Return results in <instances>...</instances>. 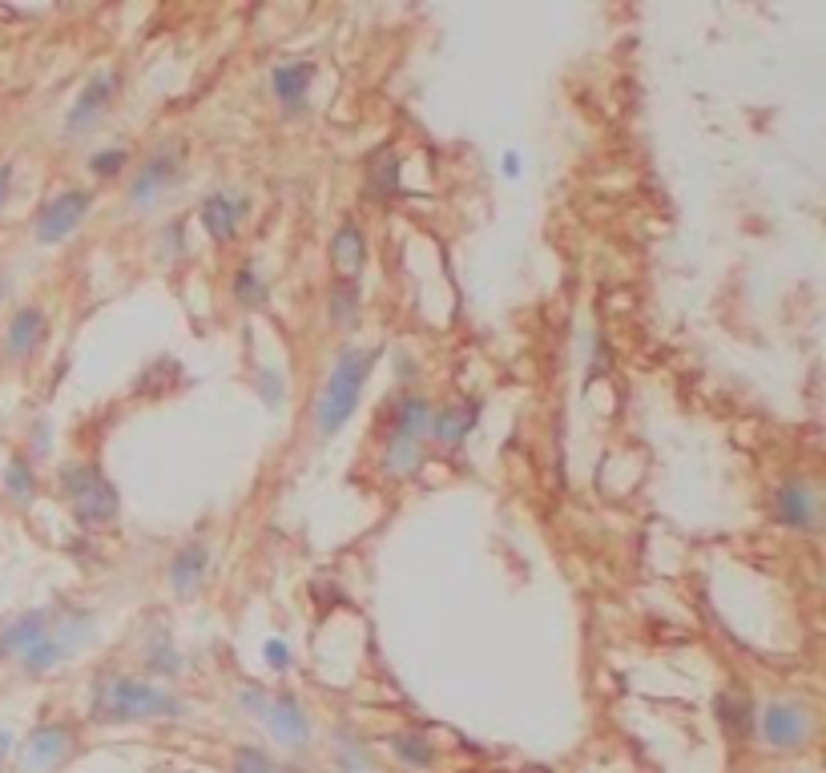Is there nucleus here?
Segmentation results:
<instances>
[{"label":"nucleus","instance_id":"obj_1","mask_svg":"<svg viewBox=\"0 0 826 773\" xmlns=\"http://www.w3.org/2000/svg\"><path fill=\"white\" fill-rule=\"evenodd\" d=\"M186 705L162 685L126 673H101L89 689V717L97 726H142V721H170L182 717Z\"/></svg>","mask_w":826,"mask_h":773},{"label":"nucleus","instance_id":"obj_2","mask_svg":"<svg viewBox=\"0 0 826 773\" xmlns=\"http://www.w3.org/2000/svg\"><path fill=\"white\" fill-rule=\"evenodd\" d=\"M376 351H363V347H351L335 359L327 375V386L319 395V407H315V423H319V435H335L343 432V423L351 420L359 399H363L367 375L376 371Z\"/></svg>","mask_w":826,"mask_h":773},{"label":"nucleus","instance_id":"obj_3","mask_svg":"<svg viewBox=\"0 0 826 773\" xmlns=\"http://www.w3.org/2000/svg\"><path fill=\"white\" fill-rule=\"evenodd\" d=\"M61 496L81 527H109L121 515V496L97 464H69L61 471Z\"/></svg>","mask_w":826,"mask_h":773},{"label":"nucleus","instance_id":"obj_4","mask_svg":"<svg viewBox=\"0 0 826 773\" xmlns=\"http://www.w3.org/2000/svg\"><path fill=\"white\" fill-rule=\"evenodd\" d=\"M754 726L770 750L794 753L811 741V733H815V717H811V709H806L803 701H767Z\"/></svg>","mask_w":826,"mask_h":773},{"label":"nucleus","instance_id":"obj_5","mask_svg":"<svg viewBox=\"0 0 826 773\" xmlns=\"http://www.w3.org/2000/svg\"><path fill=\"white\" fill-rule=\"evenodd\" d=\"M89 210H94V189H81V186L61 189L57 198H48L45 206H41V214H36L33 238L41 247H57V242H65V238L85 222Z\"/></svg>","mask_w":826,"mask_h":773},{"label":"nucleus","instance_id":"obj_6","mask_svg":"<svg viewBox=\"0 0 826 773\" xmlns=\"http://www.w3.org/2000/svg\"><path fill=\"white\" fill-rule=\"evenodd\" d=\"M182 162H186V145H177V141H165V145H157V150L150 153L142 165H138V174H133V182H130V202H133V206H138V210L154 206L165 189L182 177Z\"/></svg>","mask_w":826,"mask_h":773},{"label":"nucleus","instance_id":"obj_7","mask_svg":"<svg viewBox=\"0 0 826 773\" xmlns=\"http://www.w3.org/2000/svg\"><path fill=\"white\" fill-rule=\"evenodd\" d=\"M73 745H77V738H73V729L65 726V721H45V726H36L33 733L24 738L21 762H24V770H33V773L61 770V765L73 758Z\"/></svg>","mask_w":826,"mask_h":773},{"label":"nucleus","instance_id":"obj_8","mask_svg":"<svg viewBox=\"0 0 826 773\" xmlns=\"http://www.w3.org/2000/svg\"><path fill=\"white\" fill-rule=\"evenodd\" d=\"M118 73L113 69H97L89 73V81L81 85V94H77V101L69 106V113H65V133L69 138H81L85 129H94V121L106 113L109 106H113V94H118Z\"/></svg>","mask_w":826,"mask_h":773},{"label":"nucleus","instance_id":"obj_9","mask_svg":"<svg viewBox=\"0 0 826 773\" xmlns=\"http://www.w3.org/2000/svg\"><path fill=\"white\" fill-rule=\"evenodd\" d=\"M259 717L267 721L271 738L279 741V745H286V750H303L311 741V717H307V709L298 705V697H291V693L267 697Z\"/></svg>","mask_w":826,"mask_h":773},{"label":"nucleus","instance_id":"obj_10","mask_svg":"<svg viewBox=\"0 0 826 773\" xmlns=\"http://www.w3.org/2000/svg\"><path fill=\"white\" fill-rule=\"evenodd\" d=\"M818 488L811 480H786L774 488V520L798 532H815L818 527Z\"/></svg>","mask_w":826,"mask_h":773},{"label":"nucleus","instance_id":"obj_11","mask_svg":"<svg viewBox=\"0 0 826 773\" xmlns=\"http://www.w3.org/2000/svg\"><path fill=\"white\" fill-rule=\"evenodd\" d=\"M48 335V315L41 311L36 303H24L17 306L9 315V327H4V359L9 363H24V359H33L36 347L45 342Z\"/></svg>","mask_w":826,"mask_h":773},{"label":"nucleus","instance_id":"obj_12","mask_svg":"<svg viewBox=\"0 0 826 773\" xmlns=\"http://www.w3.org/2000/svg\"><path fill=\"white\" fill-rule=\"evenodd\" d=\"M57 617H61V609H33V612H24V617H12V621L0 629V661H17V656L29 653L41 636L53 633Z\"/></svg>","mask_w":826,"mask_h":773},{"label":"nucleus","instance_id":"obj_13","mask_svg":"<svg viewBox=\"0 0 826 773\" xmlns=\"http://www.w3.org/2000/svg\"><path fill=\"white\" fill-rule=\"evenodd\" d=\"M206 568H210V548L202 540H189L174 552V560L165 568V580H170V592L182 600H189L206 580Z\"/></svg>","mask_w":826,"mask_h":773},{"label":"nucleus","instance_id":"obj_14","mask_svg":"<svg viewBox=\"0 0 826 773\" xmlns=\"http://www.w3.org/2000/svg\"><path fill=\"white\" fill-rule=\"evenodd\" d=\"M247 210H250L247 198L218 189V194H210V198H202V206H198L202 230H206L214 242H235L238 222H242V214H247Z\"/></svg>","mask_w":826,"mask_h":773},{"label":"nucleus","instance_id":"obj_15","mask_svg":"<svg viewBox=\"0 0 826 773\" xmlns=\"http://www.w3.org/2000/svg\"><path fill=\"white\" fill-rule=\"evenodd\" d=\"M363 262H367L363 230H359V222H355V218H343L339 230H335V238H330V266H335L339 282H355V279H359V270H363Z\"/></svg>","mask_w":826,"mask_h":773},{"label":"nucleus","instance_id":"obj_16","mask_svg":"<svg viewBox=\"0 0 826 773\" xmlns=\"http://www.w3.org/2000/svg\"><path fill=\"white\" fill-rule=\"evenodd\" d=\"M391 435L388 439H400V444H424L427 427H432V407H427L424 395H400L395 407H391Z\"/></svg>","mask_w":826,"mask_h":773},{"label":"nucleus","instance_id":"obj_17","mask_svg":"<svg viewBox=\"0 0 826 773\" xmlns=\"http://www.w3.org/2000/svg\"><path fill=\"white\" fill-rule=\"evenodd\" d=\"M311 85H315V65H311V61H283V65H274V73H271V89L286 109L303 106L311 94Z\"/></svg>","mask_w":826,"mask_h":773},{"label":"nucleus","instance_id":"obj_18","mask_svg":"<svg viewBox=\"0 0 826 773\" xmlns=\"http://www.w3.org/2000/svg\"><path fill=\"white\" fill-rule=\"evenodd\" d=\"M472 427H476V403L460 399V403H448V407H439L436 415H432L427 435L439 439V444H460V439L472 435Z\"/></svg>","mask_w":826,"mask_h":773},{"label":"nucleus","instance_id":"obj_19","mask_svg":"<svg viewBox=\"0 0 826 773\" xmlns=\"http://www.w3.org/2000/svg\"><path fill=\"white\" fill-rule=\"evenodd\" d=\"M714 709H718V721H721V729H726V738H730V741H742V738H750V733H754L758 714H754V705H750V697H746V693H738V689L718 693Z\"/></svg>","mask_w":826,"mask_h":773},{"label":"nucleus","instance_id":"obj_20","mask_svg":"<svg viewBox=\"0 0 826 773\" xmlns=\"http://www.w3.org/2000/svg\"><path fill=\"white\" fill-rule=\"evenodd\" d=\"M4 492L21 508H29L36 500V471H33V464H29V456H12L9 464H4Z\"/></svg>","mask_w":826,"mask_h":773},{"label":"nucleus","instance_id":"obj_21","mask_svg":"<svg viewBox=\"0 0 826 773\" xmlns=\"http://www.w3.org/2000/svg\"><path fill=\"white\" fill-rule=\"evenodd\" d=\"M395 177H400L395 153H391V150L371 153V165H367V189H371L379 202H388L391 194H395Z\"/></svg>","mask_w":826,"mask_h":773},{"label":"nucleus","instance_id":"obj_22","mask_svg":"<svg viewBox=\"0 0 826 773\" xmlns=\"http://www.w3.org/2000/svg\"><path fill=\"white\" fill-rule=\"evenodd\" d=\"M391 750H395L400 762L412 765V770H427V765L436 762V750H432L420 733H395V738H391Z\"/></svg>","mask_w":826,"mask_h":773},{"label":"nucleus","instance_id":"obj_23","mask_svg":"<svg viewBox=\"0 0 826 773\" xmlns=\"http://www.w3.org/2000/svg\"><path fill=\"white\" fill-rule=\"evenodd\" d=\"M330 323L335 327H355L359 323V291H355V282H335V291H330Z\"/></svg>","mask_w":826,"mask_h":773},{"label":"nucleus","instance_id":"obj_24","mask_svg":"<svg viewBox=\"0 0 826 773\" xmlns=\"http://www.w3.org/2000/svg\"><path fill=\"white\" fill-rule=\"evenodd\" d=\"M235 298L242 306H262L267 303V286H262V279H259V270H254V262H247V266H238V274H235Z\"/></svg>","mask_w":826,"mask_h":773},{"label":"nucleus","instance_id":"obj_25","mask_svg":"<svg viewBox=\"0 0 826 773\" xmlns=\"http://www.w3.org/2000/svg\"><path fill=\"white\" fill-rule=\"evenodd\" d=\"M235 773H274L271 753L259 745H238L235 750Z\"/></svg>","mask_w":826,"mask_h":773},{"label":"nucleus","instance_id":"obj_26","mask_svg":"<svg viewBox=\"0 0 826 773\" xmlns=\"http://www.w3.org/2000/svg\"><path fill=\"white\" fill-rule=\"evenodd\" d=\"M126 162H130V153L121 150V145H109V150L94 153L89 157V170H94V177H113L126 170Z\"/></svg>","mask_w":826,"mask_h":773},{"label":"nucleus","instance_id":"obj_27","mask_svg":"<svg viewBox=\"0 0 826 773\" xmlns=\"http://www.w3.org/2000/svg\"><path fill=\"white\" fill-rule=\"evenodd\" d=\"M339 762L347 773H367V753L363 745H343L339 741Z\"/></svg>","mask_w":826,"mask_h":773},{"label":"nucleus","instance_id":"obj_28","mask_svg":"<svg viewBox=\"0 0 826 773\" xmlns=\"http://www.w3.org/2000/svg\"><path fill=\"white\" fill-rule=\"evenodd\" d=\"M9 194H12V162H0V210H4Z\"/></svg>","mask_w":826,"mask_h":773},{"label":"nucleus","instance_id":"obj_29","mask_svg":"<svg viewBox=\"0 0 826 773\" xmlns=\"http://www.w3.org/2000/svg\"><path fill=\"white\" fill-rule=\"evenodd\" d=\"M267 661H271L274 668H286V644H283V641H271V644H267Z\"/></svg>","mask_w":826,"mask_h":773},{"label":"nucleus","instance_id":"obj_30","mask_svg":"<svg viewBox=\"0 0 826 773\" xmlns=\"http://www.w3.org/2000/svg\"><path fill=\"white\" fill-rule=\"evenodd\" d=\"M9 753H12V733L9 729H0V770H4V762H9Z\"/></svg>","mask_w":826,"mask_h":773},{"label":"nucleus","instance_id":"obj_31","mask_svg":"<svg viewBox=\"0 0 826 773\" xmlns=\"http://www.w3.org/2000/svg\"><path fill=\"white\" fill-rule=\"evenodd\" d=\"M9 294H12V274H9L4 266H0V303H4Z\"/></svg>","mask_w":826,"mask_h":773}]
</instances>
